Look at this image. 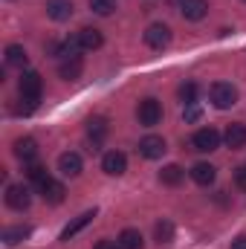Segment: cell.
<instances>
[{
	"instance_id": "1",
	"label": "cell",
	"mask_w": 246,
	"mask_h": 249,
	"mask_svg": "<svg viewBox=\"0 0 246 249\" xmlns=\"http://www.w3.org/2000/svg\"><path fill=\"white\" fill-rule=\"evenodd\" d=\"M209 99H211V105H214L217 110H229V107L238 105V90H235V84H229V81H214V84L209 87Z\"/></svg>"
},
{
	"instance_id": "2",
	"label": "cell",
	"mask_w": 246,
	"mask_h": 249,
	"mask_svg": "<svg viewBox=\"0 0 246 249\" xmlns=\"http://www.w3.org/2000/svg\"><path fill=\"white\" fill-rule=\"evenodd\" d=\"M18 90H20V99L23 102H32L38 105L41 102V90H44V81L35 70H23L20 72V81H18Z\"/></svg>"
},
{
	"instance_id": "3",
	"label": "cell",
	"mask_w": 246,
	"mask_h": 249,
	"mask_svg": "<svg viewBox=\"0 0 246 249\" xmlns=\"http://www.w3.org/2000/svg\"><path fill=\"white\" fill-rule=\"evenodd\" d=\"M136 119H139V124H145V127L159 124V122H162V105H159L154 96L142 99V102H139V107H136Z\"/></svg>"
},
{
	"instance_id": "4",
	"label": "cell",
	"mask_w": 246,
	"mask_h": 249,
	"mask_svg": "<svg viewBox=\"0 0 246 249\" xmlns=\"http://www.w3.org/2000/svg\"><path fill=\"white\" fill-rule=\"evenodd\" d=\"M220 133L214 130V127H200L194 136H191V145H194V151H200V154H211V151H217L220 148Z\"/></svg>"
},
{
	"instance_id": "5",
	"label": "cell",
	"mask_w": 246,
	"mask_h": 249,
	"mask_svg": "<svg viewBox=\"0 0 246 249\" xmlns=\"http://www.w3.org/2000/svg\"><path fill=\"white\" fill-rule=\"evenodd\" d=\"M29 203H32V191H29V186L15 183V186L6 188V206H9V209H15V212H26Z\"/></svg>"
},
{
	"instance_id": "6",
	"label": "cell",
	"mask_w": 246,
	"mask_h": 249,
	"mask_svg": "<svg viewBox=\"0 0 246 249\" xmlns=\"http://www.w3.org/2000/svg\"><path fill=\"white\" fill-rule=\"evenodd\" d=\"M145 44H148L151 50H165V47L171 44V29H168L165 23H151V26L145 29Z\"/></svg>"
},
{
	"instance_id": "7",
	"label": "cell",
	"mask_w": 246,
	"mask_h": 249,
	"mask_svg": "<svg viewBox=\"0 0 246 249\" xmlns=\"http://www.w3.org/2000/svg\"><path fill=\"white\" fill-rule=\"evenodd\" d=\"M139 154L145 157V160H159L162 154H165V139L162 136H142L139 139Z\"/></svg>"
},
{
	"instance_id": "8",
	"label": "cell",
	"mask_w": 246,
	"mask_h": 249,
	"mask_svg": "<svg viewBox=\"0 0 246 249\" xmlns=\"http://www.w3.org/2000/svg\"><path fill=\"white\" fill-rule=\"evenodd\" d=\"M102 168H105V174L119 177V174L127 171V157H124L122 151H107V154L102 157Z\"/></svg>"
},
{
	"instance_id": "9",
	"label": "cell",
	"mask_w": 246,
	"mask_h": 249,
	"mask_svg": "<svg viewBox=\"0 0 246 249\" xmlns=\"http://www.w3.org/2000/svg\"><path fill=\"white\" fill-rule=\"evenodd\" d=\"M75 38H78V47H81V53H93V50H99V47L105 44L102 32H99V29H93V26H84V29H78V32H75Z\"/></svg>"
},
{
	"instance_id": "10",
	"label": "cell",
	"mask_w": 246,
	"mask_h": 249,
	"mask_svg": "<svg viewBox=\"0 0 246 249\" xmlns=\"http://www.w3.org/2000/svg\"><path fill=\"white\" fill-rule=\"evenodd\" d=\"M81 168H84V162H81V157L75 151H67V154L58 157V171H61L64 177H78Z\"/></svg>"
},
{
	"instance_id": "11",
	"label": "cell",
	"mask_w": 246,
	"mask_h": 249,
	"mask_svg": "<svg viewBox=\"0 0 246 249\" xmlns=\"http://www.w3.org/2000/svg\"><path fill=\"white\" fill-rule=\"evenodd\" d=\"M96 214H99L96 209H90V212L78 214V217H75L72 223H67V226L61 229V238H58V241H70V238H75V235H78V232H81V229H84L87 223H93V217H96Z\"/></svg>"
},
{
	"instance_id": "12",
	"label": "cell",
	"mask_w": 246,
	"mask_h": 249,
	"mask_svg": "<svg viewBox=\"0 0 246 249\" xmlns=\"http://www.w3.org/2000/svg\"><path fill=\"white\" fill-rule=\"evenodd\" d=\"M180 12L185 20H203L209 12V0H180Z\"/></svg>"
},
{
	"instance_id": "13",
	"label": "cell",
	"mask_w": 246,
	"mask_h": 249,
	"mask_svg": "<svg viewBox=\"0 0 246 249\" xmlns=\"http://www.w3.org/2000/svg\"><path fill=\"white\" fill-rule=\"evenodd\" d=\"M38 194H41V197H44L47 203L58 206V203H64V194H67V188H64L61 183H58V180H53V177H50V180H47L44 186H38Z\"/></svg>"
},
{
	"instance_id": "14",
	"label": "cell",
	"mask_w": 246,
	"mask_h": 249,
	"mask_svg": "<svg viewBox=\"0 0 246 249\" xmlns=\"http://www.w3.org/2000/svg\"><path fill=\"white\" fill-rule=\"evenodd\" d=\"M15 157L23 160V162H32V160L38 157V142H35L32 136H20V139H15Z\"/></svg>"
},
{
	"instance_id": "15",
	"label": "cell",
	"mask_w": 246,
	"mask_h": 249,
	"mask_svg": "<svg viewBox=\"0 0 246 249\" xmlns=\"http://www.w3.org/2000/svg\"><path fill=\"white\" fill-rule=\"evenodd\" d=\"M50 53L58 55V58H78V53H81L78 38L72 35V38H64V41H58V44H50Z\"/></svg>"
},
{
	"instance_id": "16",
	"label": "cell",
	"mask_w": 246,
	"mask_h": 249,
	"mask_svg": "<svg viewBox=\"0 0 246 249\" xmlns=\"http://www.w3.org/2000/svg\"><path fill=\"white\" fill-rule=\"evenodd\" d=\"M223 142L232 148V151H238V148H244L246 145V124L241 122H232L226 127V133H223Z\"/></svg>"
},
{
	"instance_id": "17",
	"label": "cell",
	"mask_w": 246,
	"mask_h": 249,
	"mask_svg": "<svg viewBox=\"0 0 246 249\" xmlns=\"http://www.w3.org/2000/svg\"><path fill=\"white\" fill-rule=\"evenodd\" d=\"M191 180H194L197 186H211V183L217 180V168L209 165V162H197V165L191 168Z\"/></svg>"
},
{
	"instance_id": "18",
	"label": "cell",
	"mask_w": 246,
	"mask_h": 249,
	"mask_svg": "<svg viewBox=\"0 0 246 249\" xmlns=\"http://www.w3.org/2000/svg\"><path fill=\"white\" fill-rule=\"evenodd\" d=\"M47 15L53 20H70L72 18V0H47Z\"/></svg>"
},
{
	"instance_id": "19",
	"label": "cell",
	"mask_w": 246,
	"mask_h": 249,
	"mask_svg": "<svg viewBox=\"0 0 246 249\" xmlns=\"http://www.w3.org/2000/svg\"><path fill=\"white\" fill-rule=\"evenodd\" d=\"M87 136H90V142H93V145H102V142H105V136H107V119L93 116V119L87 122Z\"/></svg>"
},
{
	"instance_id": "20",
	"label": "cell",
	"mask_w": 246,
	"mask_h": 249,
	"mask_svg": "<svg viewBox=\"0 0 246 249\" xmlns=\"http://www.w3.org/2000/svg\"><path fill=\"white\" fill-rule=\"evenodd\" d=\"M81 70H84L81 55H78V58H64L61 67H58V75H61L64 81H75V78L81 75Z\"/></svg>"
},
{
	"instance_id": "21",
	"label": "cell",
	"mask_w": 246,
	"mask_h": 249,
	"mask_svg": "<svg viewBox=\"0 0 246 249\" xmlns=\"http://www.w3.org/2000/svg\"><path fill=\"white\" fill-rule=\"evenodd\" d=\"M32 232H29V226H6L3 229V235H0V241L6 244V247H15V244H20V241H26Z\"/></svg>"
},
{
	"instance_id": "22",
	"label": "cell",
	"mask_w": 246,
	"mask_h": 249,
	"mask_svg": "<svg viewBox=\"0 0 246 249\" xmlns=\"http://www.w3.org/2000/svg\"><path fill=\"white\" fill-rule=\"evenodd\" d=\"M6 64H9V67H20V70H23V67L29 64L26 50H23L20 44H9V47H6Z\"/></svg>"
},
{
	"instance_id": "23",
	"label": "cell",
	"mask_w": 246,
	"mask_h": 249,
	"mask_svg": "<svg viewBox=\"0 0 246 249\" xmlns=\"http://www.w3.org/2000/svg\"><path fill=\"white\" fill-rule=\"evenodd\" d=\"M183 180H185V171L180 165H174V162L159 171V183H162V186H180Z\"/></svg>"
},
{
	"instance_id": "24",
	"label": "cell",
	"mask_w": 246,
	"mask_h": 249,
	"mask_svg": "<svg viewBox=\"0 0 246 249\" xmlns=\"http://www.w3.org/2000/svg\"><path fill=\"white\" fill-rule=\"evenodd\" d=\"M119 247L122 249H142L145 241H142V235L136 229H124L122 235H119Z\"/></svg>"
},
{
	"instance_id": "25",
	"label": "cell",
	"mask_w": 246,
	"mask_h": 249,
	"mask_svg": "<svg viewBox=\"0 0 246 249\" xmlns=\"http://www.w3.org/2000/svg\"><path fill=\"white\" fill-rule=\"evenodd\" d=\"M154 235H157V244H171V238H174V226H171L168 220H159V223L154 226Z\"/></svg>"
},
{
	"instance_id": "26",
	"label": "cell",
	"mask_w": 246,
	"mask_h": 249,
	"mask_svg": "<svg viewBox=\"0 0 246 249\" xmlns=\"http://www.w3.org/2000/svg\"><path fill=\"white\" fill-rule=\"evenodd\" d=\"M26 177H29V183H32L35 188H38V186H44V183L50 180V174H47V168H44V165H29Z\"/></svg>"
},
{
	"instance_id": "27",
	"label": "cell",
	"mask_w": 246,
	"mask_h": 249,
	"mask_svg": "<svg viewBox=\"0 0 246 249\" xmlns=\"http://www.w3.org/2000/svg\"><path fill=\"white\" fill-rule=\"evenodd\" d=\"M90 9H93L96 15L107 18V15H113V9H116V0H90Z\"/></svg>"
},
{
	"instance_id": "28",
	"label": "cell",
	"mask_w": 246,
	"mask_h": 249,
	"mask_svg": "<svg viewBox=\"0 0 246 249\" xmlns=\"http://www.w3.org/2000/svg\"><path fill=\"white\" fill-rule=\"evenodd\" d=\"M197 84L194 81H185V84H180V99H183L185 105H191V102H197Z\"/></svg>"
},
{
	"instance_id": "29",
	"label": "cell",
	"mask_w": 246,
	"mask_h": 249,
	"mask_svg": "<svg viewBox=\"0 0 246 249\" xmlns=\"http://www.w3.org/2000/svg\"><path fill=\"white\" fill-rule=\"evenodd\" d=\"M200 107H197V102H191V105H185V110H183V119L185 122H200Z\"/></svg>"
},
{
	"instance_id": "30",
	"label": "cell",
	"mask_w": 246,
	"mask_h": 249,
	"mask_svg": "<svg viewBox=\"0 0 246 249\" xmlns=\"http://www.w3.org/2000/svg\"><path fill=\"white\" fill-rule=\"evenodd\" d=\"M235 186H238V188H244V191H246V165L235 168Z\"/></svg>"
},
{
	"instance_id": "31",
	"label": "cell",
	"mask_w": 246,
	"mask_h": 249,
	"mask_svg": "<svg viewBox=\"0 0 246 249\" xmlns=\"http://www.w3.org/2000/svg\"><path fill=\"white\" fill-rule=\"evenodd\" d=\"M93 249H122V247H119V241H107V238H102Z\"/></svg>"
},
{
	"instance_id": "32",
	"label": "cell",
	"mask_w": 246,
	"mask_h": 249,
	"mask_svg": "<svg viewBox=\"0 0 246 249\" xmlns=\"http://www.w3.org/2000/svg\"><path fill=\"white\" fill-rule=\"evenodd\" d=\"M232 249H246V235H238V238L232 241Z\"/></svg>"
},
{
	"instance_id": "33",
	"label": "cell",
	"mask_w": 246,
	"mask_h": 249,
	"mask_svg": "<svg viewBox=\"0 0 246 249\" xmlns=\"http://www.w3.org/2000/svg\"><path fill=\"white\" fill-rule=\"evenodd\" d=\"M244 3H246V0H244Z\"/></svg>"
}]
</instances>
